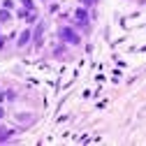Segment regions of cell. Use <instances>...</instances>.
Listing matches in <instances>:
<instances>
[{
  "mask_svg": "<svg viewBox=\"0 0 146 146\" xmlns=\"http://www.w3.org/2000/svg\"><path fill=\"white\" fill-rule=\"evenodd\" d=\"M60 37H63L65 42H70V44H79V40H81L72 28H60Z\"/></svg>",
  "mask_w": 146,
  "mask_h": 146,
  "instance_id": "1",
  "label": "cell"
},
{
  "mask_svg": "<svg viewBox=\"0 0 146 146\" xmlns=\"http://www.w3.org/2000/svg\"><path fill=\"white\" fill-rule=\"evenodd\" d=\"M77 19H79V26H86L88 23V14L84 9H77Z\"/></svg>",
  "mask_w": 146,
  "mask_h": 146,
  "instance_id": "2",
  "label": "cell"
},
{
  "mask_svg": "<svg viewBox=\"0 0 146 146\" xmlns=\"http://www.w3.org/2000/svg\"><path fill=\"white\" fill-rule=\"evenodd\" d=\"M9 135H12V130H7V127H0V141L9 139Z\"/></svg>",
  "mask_w": 146,
  "mask_h": 146,
  "instance_id": "3",
  "label": "cell"
},
{
  "mask_svg": "<svg viewBox=\"0 0 146 146\" xmlns=\"http://www.w3.org/2000/svg\"><path fill=\"white\" fill-rule=\"evenodd\" d=\"M28 40H30V33H28V30H26V33H23V35H21V40H19V46H23V44H26V42H28Z\"/></svg>",
  "mask_w": 146,
  "mask_h": 146,
  "instance_id": "4",
  "label": "cell"
},
{
  "mask_svg": "<svg viewBox=\"0 0 146 146\" xmlns=\"http://www.w3.org/2000/svg\"><path fill=\"white\" fill-rule=\"evenodd\" d=\"M21 3L26 5V9H33V0H21Z\"/></svg>",
  "mask_w": 146,
  "mask_h": 146,
  "instance_id": "5",
  "label": "cell"
},
{
  "mask_svg": "<svg viewBox=\"0 0 146 146\" xmlns=\"http://www.w3.org/2000/svg\"><path fill=\"white\" fill-rule=\"evenodd\" d=\"M0 19H3V21H5V19H9V12H5V9H3V12H0Z\"/></svg>",
  "mask_w": 146,
  "mask_h": 146,
  "instance_id": "6",
  "label": "cell"
},
{
  "mask_svg": "<svg viewBox=\"0 0 146 146\" xmlns=\"http://www.w3.org/2000/svg\"><path fill=\"white\" fill-rule=\"evenodd\" d=\"M81 3H84V5H88V7H90V5H95V3H98V0H81Z\"/></svg>",
  "mask_w": 146,
  "mask_h": 146,
  "instance_id": "7",
  "label": "cell"
},
{
  "mask_svg": "<svg viewBox=\"0 0 146 146\" xmlns=\"http://www.w3.org/2000/svg\"><path fill=\"white\" fill-rule=\"evenodd\" d=\"M3 116H5V111H3V109H0V118H3Z\"/></svg>",
  "mask_w": 146,
  "mask_h": 146,
  "instance_id": "8",
  "label": "cell"
},
{
  "mask_svg": "<svg viewBox=\"0 0 146 146\" xmlns=\"http://www.w3.org/2000/svg\"><path fill=\"white\" fill-rule=\"evenodd\" d=\"M0 46H3V37H0Z\"/></svg>",
  "mask_w": 146,
  "mask_h": 146,
  "instance_id": "9",
  "label": "cell"
}]
</instances>
